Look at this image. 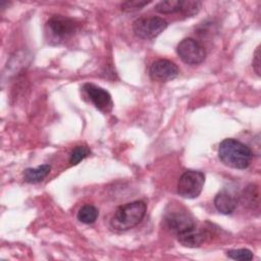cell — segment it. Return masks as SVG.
<instances>
[{"mask_svg":"<svg viewBox=\"0 0 261 261\" xmlns=\"http://www.w3.org/2000/svg\"><path fill=\"white\" fill-rule=\"evenodd\" d=\"M252 156V151L247 145L232 138L224 139L218 147L219 160L227 167L245 169L250 165Z\"/></svg>","mask_w":261,"mask_h":261,"instance_id":"1","label":"cell"},{"mask_svg":"<svg viewBox=\"0 0 261 261\" xmlns=\"http://www.w3.org/2000/svg\"><path fill=\"white\" fill-rule=\"evenodd\" d=\"M146 211L147 205L141 200L121 205L115 210L110 220V226L117 231L128 230L143 220Z\"/></svg>","mask_w":261,"mask_h":261,"instance_id":"2","label":"cell"},{"mask_svg":"<svg viewBox=\"0 0 261 261\" xmlns=\"http://www.w3.org/2000/svg\"><path fill=\"white\" fill-rule=\"evenodd\" d=\"M77 30V23L74 19L55 14L52 15L46 22V34L49 40L55 43H60L71 38Z\"/></svg>","mask_w":261,"mask_h":261,"instance_id":"3","label":"cell"},{"mask_svg":"<svg viewBox=\"0 0 261 261\" xmlns=\"http://www.w3.org/2000/svg\"><path fill=\"white\" fill-rule=\"evenodd\" d=\"M205 174L199 170H186L177 181V194L186 199L197 198L204 187Z\"/></svg>","mask_w":261,"mask_h":261,"instance_id":"4","label":"cell"},{"mask_svg":"<svg viewBox=\"0 0 261 261\" xmlns=\"http://www.w3.org/2000/svg\"><path fill=\"white\" fill-rule=\"evenodd\" d=\"M167 25V21L162 17L143 16L135 20L133 30L137 37L144 40H152L159 36Z\"/></svg>","mask_w":261,"mask_h":261,"instance_id":"5","label":"cell"},{"mask_svg":"<svg viewBox=\"0 0 261 261\" xmlns=\"http://www.w3.org/2000/svg\"><path fill=\"white\" fill-rule=\"evenodd\" d=\"M163 222L165 227L175 234L196 225L195 218L185 208H175L166 212Z\"/></svg>","mask_w":261,"mask_h":261,"instance_id":"6","label":"cell"},{"mask_svg":"<svg viewBox=\"0 0 261 261\" xmlns=\"http://www.w3.org/2000/svg\"><path fill=\"white\" fill-rule=\"evenodd\" d=\"M176 53L179 58L189 65L200 64L206 57L204 47L193 38H186L181 40L176 47Z\"/></svg>","mask_w":261,"mask_h":261,"instance_id":"7","label":"cell"},{"mask_svg":"<svg viewBox=\"0 0 261 261\" xmlns=\"http://www.w3.org/2000/svg\"><path fill=\"white\" fill-rule=\"evenodd\" d=\"M83 91L98 110L104 113L112 110L113 101L111 95L105 89L92 83H86L83 86Z\"/></svg>","mask_w":261,"mask_h":261,"instance_id":"8","label":"cell"},{"mask_svg":"<svg viewBox=\"0 0 261 261\" xmlns=\"http://www.w3.org/2000/svg\"><path fill=\"white\" fill-rule=\"evenodd\" d=\"M177 65L168 59H158L150 66L149 74L153 81L165 83L175 79L178 75Z\"/></svg>","mask_w":261,"mask_h":261,"instance_id":"9","label":"cell"},{"mask_svg":"<svg viewBox=\"0 0 261 261\" xmlns=\"http://www.w3.org/2000/svg\"><path fill=\"white\" fill-rule=\"evenodd\" d=\"M176 237L178 243L187 248H198L204 243L206 239L205 232L197 228L196 225L185 231L179 232L178 234H176Z\"/></svg>","mask_w":261,"mask_h":261,"instance_id":"10","label":"cell"},{"mask_svg":"<svg viewBox=\"0 0 261 261\" xmlns=\"http://www.w3.org/2000/svg\"><path fill=\"white\" fill-rule=\"evenodd\" d=\"M237 199L226 191L219 192L214 198V206L221 214H231L237 207Z\"/></svg>","mask_w":261,"mask_h":261,"instance_id":"11","label":"cell"},{"mask_svg":"<svg viewBox=\"0 0 261 261\" xmlns=\"http://www.w3.org/2000/svg\"><path fill=\"white\" fill-rule=\"evenodd\" d=\"M51 166L43 164L36 168H27L23 171V179L30 184H37L42 181L50 172Z\"/></svg>","mask_w":261,"mask_h":261,"instance_id":"12","label":"cell"},{"mask_svg":"<svg viewBox=\"0 0 261 261\" xmlns=\"http://www.w3.org/2000/svg\"><path fill=\"white\" fill-rule=\"evenodd\" d=\"M242 202L248 208L254 209L259 206V190L256 185H249L243 192Z\"/></svg>","mask_w":261,"mask_h":261,"instance_id":"13","label":"cell"},{"mask_svg":"<svg viewBox=\"0 0 261 261\" xmlns=\"http://www.w3.org/2000/svg\"><path fill=\"white\" fill-rule=\"evenodd\" d=\"M98 215H99V211L94 205L86 204L81 207L76 216L82 223L92 224L97 220Z\"/></svg>","mask_w":261,"mask_h":261,"instance_id":"14","label":"cell"},{"mask_svg":"<svg viewBox=\"0 0 261 261\" xmlns=\"http://www.w3.org/2000/svg\"><path fill=\"white\" fill-rule=\"evenodd\" d=\"M181 0H167L158 2L155 5V10L162 14H169L174 12H179L181 7Z\"/></svg>","mask_w":261,"mask_h":261,"instance_id":"15","label":"cell"},{"mask_svg":"<svg viewBox=\"0 0 261 261\" xmlns=\"http://www.w3.org/2000/svg\"><path fill=\"white\" fill-rule=\"evenodd\" d=\"M90 153H91V151L87 146H84V145L75 146L70 153L69 163L71 165H76L82 160H84L86 157H88L90 155Z\"/></svg>","mask_w":261,"mask_h":261,"instance_id":"16","label":"cell"},{"mask_svg":"<svg viewBox=\"0 0 261 261\" xmlns=\"http://www.w3.org/2000/svg\"><path fill=\"white\" fill-rule=\"evenodd\" d=\"M202 6V3L200 1H195V0H186L181 2V7H180V13L184 16L191 17L195 14H197L200 11V8Z\"/></svg>","mask_w":261,"mask_h":261,"instance_id":"17","label":"cell"},{"mask_svg":"<svg viewBox=\"0 0 261 261\" xmlns=\"http://www.w3.org/2000/svg\"><path fill=\"white\" fill-rule=\"evenodd\" d=\"M226 256L233 260L249 261L253 259V253L249 249H233L226 252Z\"/></svg>","mask_w":261,"mask_h":261,"instance_id":"18","label":"cell"},{"mask_svg":"<svg viewBox=\"0 0 261 261\" xmlns=\"http://www.w3.org/2000/svg\"><path fill=\"white\" fill-rule=\"evenodd\" d=\"M151 3V1H142V0H130L123 2L120 7L122 11L125 12H135L138 10H141L144 6Z\"/></svg>","mask_w":261,"mask_h":261,"instance_id":"19","label":"cell"},{"mask_svg":"<svg viewBox=\"0 0 261 261\" xmlns=\"http://www.w3.org/2000/svg\"><path fill=\"white\" fill-rule=\"evenodd\" d=\"M252 65H253V69L255 70V72L257 73L258 76H260V67H261V63H260V46H258L254 52V57H253V61H252Z\"/></svg>","mask_w":261,"mask_h":261,"instance_id":"20","label":"cell"}]
</instances>
